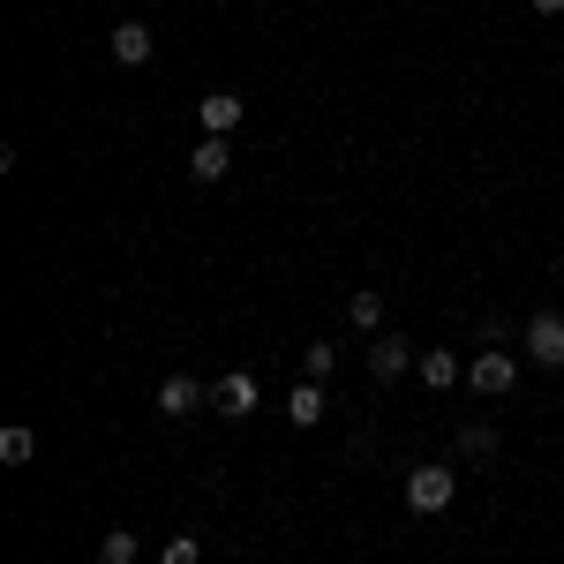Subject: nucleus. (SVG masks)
Here are the masks:
<instances>
[{"label": "nucleus", "mask_w": 564, "mask_h": 564, "mask_svg": "<svg viewBox=\"0 0 564 564\" xmlns=\"http://www.w3.org/2000/svg\"><path fill=\"white\" fill-rule=\"evenodd\" d=\"M467 384L481 391V399H505V391L520 384V361L505 347H489V354H475V369H467Z\"/></svg>", "instance_id": "obj_1"}, {"label": "nucleus", "mask_w": 564, "mask_h": 564, "mask_svg": "<svg viewBox=\"0 0 564 564\" xmlns=\"http://www.w3.org/2000/svg\"><path fill=\"white\" fill-rule=\"evenodd\" d=\"M527 361H534V369H564V316L557 308H542V316L527 324Z\"/></svg>", "instance_id": "obj_2"}, {"label": "nucleus", "mask_w": 564, "mask_h": 564, "mask_svg": "<svg viewBox=\"0 0 564 564\" xmlns=\"http://www.w3.org/2000/svg\"><path fill=\"white\" fill-rule=\"evenodd\" d=\"M452 489H459L452 467H414V475H406V505H414V512H444Z\"/></svg>", "instance_id": "obj_3"}, {"label": "nucleus", "mask_w": 564, "mask_h": 564, "mask_svg": "<svg viewBox=\"0 0 564 564\" xmlns=\"http://www.w3.org/2000/svg\"><path fill=\"white\" fill-rule=\"evenodd\" d=\"M212 406L226 422H249V414H257V377H249V369H226L212 384Z\"/></svg>", "instance_id": "obj_4"}, {"label": "nucleus", "mask_w": 564, "mask_h": 564, "mask_svg": "<svg viewBox=\"0 0 564 564\" xmlns=\"http://www.w3.org/2000/svg\"><path fill=\"white\" fill-rule=\"evenodd\" d=\"M241 113H249V106H241L234 90H212V98H196V121H204V135H234V129H241Z\"/></svg>", "instance_id": "obj_5"}, {"label": "nucleus", "mask_w": 564, "mask_h": 564, "mask_svg": "<svg viewBox=\"0 0 564 564\" xmlns=\"http://www.w3.org/2000/svg\"><path fill=\"white\" fill-rule=\"evenodd\" d=\"M188 174L204 181V188H218V181L234 174V151H226V135H204V143L188 151Z\"/></svg>", "instance_id": "obj_6"}, {"label": "nucleus", "mask_w": 564, "mask_h": 564, "mask_svg": "<svg viewBox=\"0 0 564 564\" xmlns=\"http://www.w3.org/2000/svg\"><path fill=\"white\" fill-rule=\"evenodd\" d=\"M151 23H113V39H106V53H113V61H121V68H143V61H151Z\"/></svg>", "instance_id": "obj_7"}, {"label": "nucleus", "mask_w": 564, "mask_h": 564, "mask_svg": "<svg viewBox=\"0 0 564 564\" xmlns=\"http://www.w3.org/2000/svg\"><path fill=\"white\" fill-rule=\"evenodd\" d=\"M286 422H294V430H316V422H324V384H316V377H302V384L286 391Z\"/></svg>", "instance_id": "obj_8"}, {"label": "nucleus", "mask_w": 564, "mask_h": 564, "mask_svg": "<svg viewBox=\"0 0 564 564\" xmlns=\"http://www.w3.org/2000/svg\"><path fill=\"white\" fill-rule=\"evenodd\" d=\"M369 377H377V384H391V377H406V339H399V332H384V339L369 347Z\"/></svg>", "instance_id": "obj_9"}, {"label": "nucleus", "mask_w": 564, "mask_h": 564, "mask_svg": "<svg viewBox=\"0 0 564 564\" xmlns=\"http://www.w3.org/2000/svg\"><path fill=\"white\" fill-rule=\"evenodd\" d=\"M196 399H204V384H196V377H166V384H159V414H166V422H181V414H196Z\"/></svg>", "instance_id": "obj_10"}, {"label": "nucleus", "mask_w": 564, "mask_h": 564, "mask_svg": "<svg viewBox=\"0 0 564 564\" xmlns=\"http://www.w3.org/2000/svg\"><path fill=\"white\" fill-rule=\"evenodd\" d=\"M414 369H422V384H430V391H452V384H459V354H452V347H430Z\"/></svg>", "instance_id": "obj_11"}, {"label": "nucleus", "mask_w": 564, "mask_h": 564, "mask_svg": "<svg viewBox=\"0 0 564 564\" xmlns=\"http://www.w3.org/2000/svg\"><path fill=\"white\" fill-rule=\"evenodd\" d=\"M347 324H354V332H377V324H384V294H377V286L347 294Z\"/></svg>", "instance_id": "obj_12"}, {"label": "nucleus", "mask_w": 564, "mask_h": 564, "mask_svg": "<svg viewBox=\"0 0 564 564\" xmlns=\"http://www.w3.org/2000/svg\"><path fill=\"white\" fill-rule=\"evenodd\" d=\"M459 452H467V459H497V430H489V422H467V430H459Z\"/></svg>", "instance_id": "obj_13"}, {"label": "nucleus", "mask_w": 564, "mask_h": 564, "mask_svg": "<svg viewBox=\"0 0 564 564\" xmlns=\"http://www.w3.org/2000/svg\"><path fill=\"white\" fill-rule=\"evenodd\" d=\"M302 369L316 377V384H324V377L339 369V347H324V339H308V347H302Z\"/></svg>", "instance_id": "obj_14"}, {"label": "nucleus", "mask_w": 564, "mask_h": 564, "mask_svg": "<svg viewBox=\"0 0 564 564\" xmlns=\"http://www.w3.org/2000/svg\"><path fill=\"white\" fill-rule=\"evenodd\" d=\"M98 564H135V534L129 527H113V534L98 542Z\"/></svg>", "instance_id": "obj_15"}, {"label": "nucleus", "mask_w": 564, "mask_h": 564, "mask_svg": "<svg viewBox=\"0 0 564 564\" xmlns=\"http://www.w3.org/2000/svg\"><path fill=\"white\" fill-rule=\"evenodd\" d=\"M159 564H204V542H196V534H166Z\"/></svg>", "instance_id": "obj_16"}, {"label": "nucleus", "mask_w": 564, "mask_h": 564, "mask_svg": "<svg viewBox=\"0 0 564 564\" xmlns=\"http://www.w3.org/2000/svg\"><path fill=\"white\" fill-rule=\"evenodd\" d=\"M0 459L23 467V459H31V430H0Z\"/></svg>", "instance_id": "obj_17"}, {"label": "nucleus", "mask_w": 564, "mask_h": 564, "mask_svg": "<svg viewBox=\"0 0 564 564\" xmlns=\"http://www.w3.org/2000/svg\"><path fill=\"white\" fill-rule=\"evenodd\" d=\"M527 8H534V15H564V0H527Z\"/></svg>", "instance_id": "obj_18"}]
</instances>
